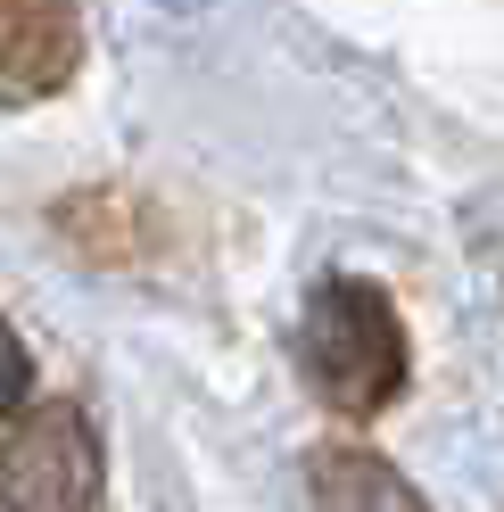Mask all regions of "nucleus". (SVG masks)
Segmentation results:
<instances>
[{
	"label": "nucleus",
	"instance_id": "1",
	"mask_svg": "<svg viewBox=\"0 0 504 512\" xmlns=\"http://www.w3.org/2000/svg\"><path fill=\"white\" fill-rule=\"evenodd\" d=\"M298 372L339 413H381L405 389L414 347H405V314L389 306L381 281H364V273L314 281V298L298 314Z\"/></svg>",
	"mask_w": 504,
	"mask_h": 512
},
{
	"label": "nucleus",
	"instance_id": "2",
	"mask_svg": "<svg viewBox=\"0 0 504 512\" xmlns=\"http://www.w3.org/2000/svg\"><path fill=\"white\" fill-rule=\"evenodd\" d=\"M0 512H100V430L83 397H42L9 422Z\"/></svg>",
	"mask_w": 504,
	"mask_h": 512
},
{
	"label": "nucleus",
	"instance_id": "3",
	"mask_svg": "<svg viewBox=\"0 0 504 512\" xmlns=\"http://www.w3.org/2000/svg\"><path fill=\"white\" fill-rule=\"evenodd\" d=\"M83 67V25L50 0H0V108L50 100Z\"/></svg>",
	"mask_w": 504,
	"mask_h": 512
},
{
	"label": "nucleus",
	"instance_id": "4",
	"mask_svg": "<svg viewBox=\"0 0 504 512\" xmlns=\"http://www.w3.org/2000/svg\"><path fill=\"white\" fill-rule=\"evenodd\" d=\"M58 223V240H75L91 265H149L157 240H166V215H157V199H141V190H124V182H91V190H67V199L50 207Z\"/></svg>",
	"mask_w": 504,
	"mask_h": 512
},
{
	"label": "nucleus",
	"instance_id": "5",
	"mask_svg": "<svg viewBox=\"0 0 504 512\" xmlns=\"http://www.w3.org/2000/svg\"><path fill=\"white\" fill-rule=\"evenodd\" d=\"M306 512H430V496L372 446H314L306 455Z\"/></svg>",
	"mask_w": 504,
	"mask_h": 512
},
{
	"label": "nucleus",
	"instance_id": "6",
	"mask_svg": "<svg viewBox=\"0 0 504 512\" xmlns=\"http://www.w3.org/2000/svg\"><path fill=\"white\" fill-rule=\"evenodd\" d=\"M25 389H34V356H25V339L9 331V314H0V422L25 413Z\"/></svg>",
	"mask_w": 504,
	"mask_h": 512
}]
</instances>
